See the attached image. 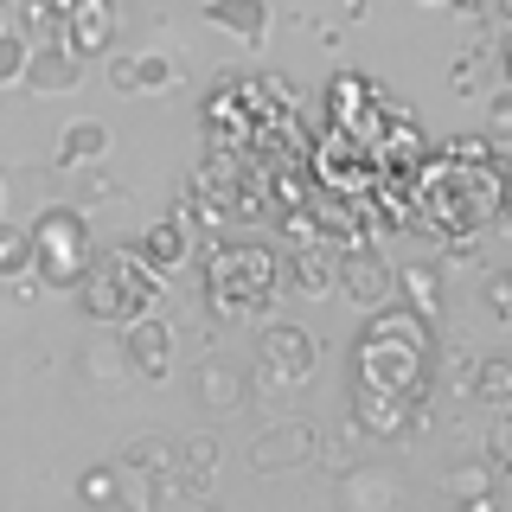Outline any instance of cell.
<instances>
[{
    "label": "cell",
    "mask_w": 512,
    "mask_h": 512,
    "mask_svg": "<svg viewBox=\"0 0 512 512\" xmlns=\"http://www.w3.org/2000/svg\"><path fill=\"white\" fill-rule=\"evenodd\" d=\"M429 365H436V333H429V320H416L410 308H391V301L365 314L359 340H352V391L423 404Z\"/></svg>",
    "instance_id": "obj_1"
},
{
    "label": "cell",
    "mask_w": 512,
    "mask_h": 512,
    "mask_svg": "<svg viewBox=\"0 0 512 512\" xmlns=\"http://www.w3.org/2000/svg\"><path fill=\"white\" fill-rule=\"evenodd\" d=\"M282 288V256L256 237H224V244L205 256V301H212L218 320H256L269 308V295Z\"/></svg>",
    "instance_id": "obj_2"
},
{
    "label": "cell",
    "mask_w": 512,
    "mask_h": 512,
    "mask_svg": "<svg viewBox=\"0 0 512 512\" xmlns=\"http://www.w3.org/2000/svg\"><path fill=\"white\" fill-rule=\"evenodd\" d=\"M77 301L96 327H135V320L160 314V276L141 263L135 250H96L84 282H77Z\"/></svg>",
    "instance_id": "obj_3"
},
{
    "label": "cell",
    "mask_w": 512,
    "mask_h": 512,
    "mask_svg": "<svg viewBox=\"0 0 512 512\" xmlns=\"http://www.w3.org/2000/svg\"><path fill=\"white\" fill-rule=\"evenodd\" d=\"M26 231H32V282H39V288H77V282H84V269L96 256V237H90L84 212H71V205H45Z\"/></svg>",
    "instance_id": "obj_4"
},
{
    "label": "cell",
    "mask_w": 512,
    "mask_h": 512,
    "mask_svg": "<svg viewBox=\"0 0 512 512\" xmlns=\"http://www.w3.org/2000/svg\"><path fill=\"white\" fill-rule=\"evenodd\" d=\"M320 365V340L308 327H295V320H269L263 333H256V372L263 384H276V391H295V384H308Z\"/></svg>",
    "instance_id": "obj_5"
},
{
    "label": "cell",
    "mask_w": 512,
    "mask_h": 512,
    "mask_svg": "<svg viewBox=\"0 0 512 512\" xmlns=\"http://www.w3.org/2000/svg\"><path fill=\"white\" fill-rule=\"evenodd\" d=\"M314 448H320L314 429L295 423V416H282V423L256 429L244 455H250V474H282V468H301V461H314Z\"/></svg>",
    "instance_id": "obj_6"
},
{
    "label": "cell",
    "mask_w": 512,
    "mask_h": 512,
    "mask_svg": "<svg viewBox=\"0 0 512 512\" xmlns=\"http://www.w3.org/2000/svg\"><path fill=\"white\" fill-rule=\"evenodd\" d=\"M333 288L352 301V308H384L391 301V288H397V269L384 263V256H372V250H346V256H333Z\"/></svg>",
    "instance_id": "obj_7"
},
{
    "label": "cell",
    "mask_w": 512,
    "mask_h": 512,
    "mask_svg": "<svg viewBox=\"0 0 512 512\" xmlns=\"http://www.w3.org/2000/svg\"><path fill=\"white\" fill-rule=\"evenodd\" d=\"M250 391H256V378L237 359H199V372H192V397H199L205 416H237L250 404Z\"/></svg>",
    "instance_id": "obj_8"
},
{
    "label": "cell",
    "mask_w": 512,
    "mask_h": 512,
    "mask_svg": "<svg viewBox=\"0 0 512 512\" xmlns=\"http://www.w3.org/2000/svg\"><path fill=\"white\" fill-rule=\"evenodd\" d=\"M340 506L346 512H397L404 506V474L372 468V461H352V468L340 474Z\"/></svg>",
    "instance_id": "obj_9"
},
{
    "label": "cell",
    "mask_w": 512,
    "mask_h": 512,
    "mask_svg": "<svg viewBox=\"0 0 512 512\" xmlns=\"http://www.w3.org/2000/svg\"><path fill=\"white\" fill-rule=\"evenodd\" d=\"M122 359H128V372L135 378H167L173 372V320H160V314H148V320H135V327H122Z\"/></svg>",
    "instance_id": "obj_10"
},
{
    "label": "cell",
    "mask_w": 512,
    "mask_h": 512,
    "mask_svg": "<svg viewBox=\"0 0 512 512\" xmlns=\"http://www.w3.org/2000/svg\"><path fill=\"white\" fill-rule=\"evenodd\" d=\"M20 84H26L32 96H64V90H77V84H84V58H77V52H64V39H39V45L26 52Z\"/></svg>",
    "instance_id": "obj_11"
},
{
    "label": "cell",
    "mask_w": 512,
    "mask_h": 512,
    "mask_svg": "<svg viewBox=\"0 0 512 512\" xmlns=\"http://www.w3.org/2000/svg\"><path fill=\"white\" fill-rule=\"evenodd\" d=\"M135 256L154 269V276H173V269L192 256V205H180V212H167V218H154L148 231H141Z\"/></svg>",
    "instance_id": "obj_12"
},
{
    "label": "cell",
    "mask_w": 512,
    "mask_h": 512,
    "mask_svg": "<svg viewBox=\"0 0 512 512\" xmlns=\"http://www.w3.org/2000/svg\"><path fill=\"white\" fill-rule=\"evenodd\" d=\"M109 45H116V7L109 0H71V13H64V52L96 58Z\"/></svg>",
    "instance_id": "obj_13"
},
{
    "label": "cell",
    "mask_w": 512,
    "mask_h": 512,
    "mask_svg": "<svg viewBox=\"0 0 512 512\" xmlns=\"http://www.w3.org/2000/svg\"><path fill=\"white\" fill-rule=\"evenodd\" d=\"M205 20H212L218 32H231L244 52H263L269 45V0H205Z\"/></svg>",
    "instance_id": "obj_14"
},
{
    "label": "cell",
    "mask_w": 512,
    "mask_h": 512,
    "mask_svg": "<svg viewBox=\"0 0 512 512\" xmlns=\"http://www.w3.org/2000/svg\"><path fill=\"white\" fill-rule=\"evenodd\" d=\"M416 410H423V404H404V397H372V391H352V423H359L365 436H384V442L410 436V429H416Z\"/></svg>",
    "instance_id": "obj_15"
},
{
    "label": "cell",
    "mask_w": 512,
    "mask_h": 512,
    "mask_svg": "<svg viewBox=\"0 0 512 512\" xmlns=\"http://www.w3.org/2000/svg\"><path fill=\"white\" fill-rule=\"evenodd\" d=\"M109 84H116L122 96L167 90V84H180V64H173L167 52H122V58H109Z\"/></svg>",
    "instance_id": "obj_16"
},
{
    "label": "cell",
    "mask_w": 512,
    "mask_h": 512,
    "mask_svg": "<svg viewBox=\"0 0 512 512\" xmlns=\"http://www.w3.org/2000/svg\"><path fill=\"white\" fill-rule=\"evenodd\" d=\"M116 468L122 474H141V480H160L180 468V436H128L116 448Z\"/></svg>",
    "instance_id": "obj_17"
},
{
    "label": "cell",
    "mask_w": 512,
    "mask_h": 512,
    "mask_svg": "<svg viewBox=\"0 0 512 512\" xmlns=\"http://www.w3.org/2000/svg\"><path fill=\"white\" fill-rule=\"evenodd\" d=\"M391 295H404V308L416 314V320H429L436 327V314H442V269L436 263H404L397 269V288Z\"/></svg>",
    "instance_id": "obj_18"
},
{
    "label": "cell",
    "mask_w": 512,
    "mask_h": 512,
    "mask_svg": "<svg viewBox=\"0 0 512 512\" xmlns=\"http://www.w3.org/2000/svg\"><path fill=\"white\" fill-rule=\"evenodd\" d=\"M109 148H116V135H109V122H71L58 135V167H96V160H109Z\"/></svg>",
    "instance_id": "obj_19"
},
{
    "label": "cell",
    "mask_w": 512,
    "mask_h": 512,
    "mask_svg": "<svg viewBox=\"0 0 512 512\" xmlns=\"http://www.w3.org/2000/svg\"><path fill=\"white\" fill-rule=\"evenodd\" d=\"M282 282L288 288H301V295H333V250L327 244H308V250H295V256H282Z\"/></svg>",
    "instance_id": "obj_20"
},
{
    "label": "cell",
    "mask_w": 512,
    "mask_h": 512,
    "mask_svg": "<svg viewBox=\"0 0 512 512\" xmlns=\"http://www.w3.org/2000/svg\"><path fill=\"white\" fill-rule=\"evenodd\" d=\"M468 397L487 404V410H512V352H487V359H474Z\"/></svg>",
    "instance_id": "obj_21"
},
{
    "label": "cell",
    "mask_w": 512,
    "mask_h": 512,
    "mask_svg": "<svg viewBox=\"0 0 512 512\" xmlns=\"http://www.w3.org/2000/svg\"><path fill=\"white\" fill-rule=\"evenodd\" d=\"M173 474H180L192 493H205L212 474H218V436H186L180 442V468H173Z\"/></svg>",
    "instance_id": "obj_22"
},
{
    "label": "cell",
    "mask_w": 512,
    "mask_h": 512,
    "mask_svg": "<svg viewBox=\"0 0 512 512\" xmlns=\"http://www.w3.org/2000/svg\"><path fill=\"white\" fill-rule=\"evenodd\" d=\"M20 276H32V231L0 212V282H20Z\"/></svg>",
    "instance_id": "obj_23"
},
{
    "label": "cell",
    "mask_w": 512,
    "mask_h": 512,
    "mask_svg": "<svg viewBox=\"0 0 512 512\" xmlns=\"http://www.w3.org/2000/svg\"><path fill=\"white\" fill-rule=\"evenodd\" d=\"M77 500H84V506H122V468H116V461L84 468V474H77Z\"/></svg>",
    "instance_id": "obj_24"
},
{
    "label": "cell",
    "mask_w": 512,
    "mask_h": 512,
    "mask_svg": "<svg viewBox=\"0 0 512 512\" xmlns=\"http://www.w3.org/2000/svg\"><path fill=\"white\" fill-rule=\"evenodd\" d=\"M77 359H84V378H103V384H116L122 372H128V359H122V340L109 346V340H90L84 352H77Z\"/></svg>",
    "instance_id": "obj_25"
},
{
    "label": "cell",
    "mask_w": 512,
    "mask_h": 512,
    "mask_svg": "<svg viewBox=\"0 0 512 512\" xmlns=\"http://www.w3.org/2000/svg\"><path fill=\"white\" fill-rule=\"evenodd\" d=\"M448 500H480V493H493V468H480V461H461V468H448Z\"/></svg>",
    "instance_id": "obj_26"
},
{
    "label": "cell",
    "mask_w": 512,
    "mask_h": 512,
    "mask_svg": "<svg viewBox=\"0 0 512 512\" xmlns=\"http://www.w3.org/2000/svg\"><path fill=\"white\" fill-rule=\"evenodd\" d=\"M487 461H493V480H512V410L493 416V429H487Z\"/></svg>",
    "instance_id": "obj_27"
},
{
    "label": "cell",
    "mask_w": 512,
    "mask_h": 512,
    "mask_svg": "<svg viewBox=\"0 0 512 512\" xmlns=\"http://www.w3.org/2000/svg\"><path fill=\"white\" fill-rule=\"evenodd\" d=\"M26 52H32V39H26V32L0 26V90H7V84H20V71H26Z\"/></svg>",
    "instance_id": "obj_28"
},
{
    "label": "cell",
    "mask_w": 512,
    "mask_h": 512,
    "mask_svg": "<svg viewBox=\"0 0 512 512\" xmlns=\"http://www.w3.org/2000/svg\"><path fill=\"white\" fill-rule=\"evenodd\" d=\"M487 141L493 148H512V84H500L487 96Z\"/></svg>",
    "instance_id": "obj_29"
},
{
    "label": "cell",
    "mask_w": 512,
    "mask_h": 512,
    "mask_svg": "<svg viewBox=\"0 0 512 512\" xmlns=\"http://www.w3.org/2000/svg\"><path fill=\"white\" fill-rule=\"evenodd\" d=\"M487 314L512 320V276H487Z\"/></svg>",
    "instance_id": "obj_30"
},
{
    "label": "cell",
    "mask_w": 512,
    "mask_h": 512,
    "mask_svg": "<svg viewBox=\"0 0 512 512\" xmlns=\"http://www.w3.org/2000/svg\"><path fill=\"white\" fill-rule=\"evenodd\" d=\"M480 77H487V52H474V58H461V64H455V71H448V84H455V90H474V84H480Z\"/></svg>",
    "instance_id": "obj_31"
},
{
    "label": "cell",
    "mask_w": 512,
    "mask_h": 512,
    "mask_svg": "<svg viewBox=\"0 0 512 512\" xmlns=\"http://www.w3.org/2000/svg\"><path fill=\"white\" fill-rule=\"evenodd\" d=\"M461 512H500V500H493V493H480V500H461Z\"/></svg>",
    "instance_id": "obj_32"
},
{
    "label": "cell",
    "mask_w": 512,
    "mask_h": 512,
    "mask_svg": "<svg viewBox=\"0 0 512 512\" xmlns=\"http://www.w3.org/2000/svg\"><path fill=\"white\" fill-rule=\"evenodd\" d=\"M493 20H500V26L512 32V0H493Z\"/></svg>",
    "instance_id": "obj_33"
},
{
    "label": "cell",
    "mask_w": 512,
    "mask_h": 512,
    "mask_svg": "<svg viewBox=\"0 0 512 512\" xmlns=\"http://www.w3.org/2000/svg\"><path fill=\"white\" fill-rule=\"evenodd\" d=\"M340 13L346 20H365V0H340Z\"/></svg>",
    "instance_id": "obj_34"
},
{
    "label": "cell",
    "mask_w": 512,
    "mask_h": 512,
    "mask_svg": "<svg viewBox=\"0 0 512 512\" xmlns=\"http://www.w3.org/2000/svg\"><path fill=\"white\" fill-rule=\"evenodd\" d=\"M506 84H512V45H506Z\"/></svg>",
    "instance_id": "obj_35"
},
{
    "label": "cell",
    "mask_w": 512,
    "mask_h": 512,
    "mask_svg": "<svg viewBox=\"0 0 512 512\" xmlns=\"http://www.w3.org/2000/svg\"><path fill=\"white\" fill-rule=\"evenodd\" d=\"M416 7H442V0H416Z\"/></svg>",
    "instance_id": "obj_36"
},
{
    "label": "cell",
    "mask_w": 512,
    "mask_h": 512,
    "mask_svg": "<svg viewBox=\"0 0 512 512\" xmlns=\"http://www.w3.org/2000/svg\"><path fill=\"white\" fill-rule=\"evenodd\" d=\"M0 205H7V186H0Z\"/></svg>",
    "instance_id": "obj_37"
}]
</instances>
